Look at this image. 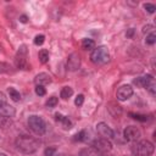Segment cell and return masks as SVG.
I'll list each match as a JSON object with an SVG mask.
<instances>
[{
  "label": "cell",
  "mask_w": 156,
  "mask_h": 156,
  "mask_svg": "<svg viewBox=\"0 0 156 156\" xmlns=\"http://www.w3.org/2000/svg\"><path fill=\"white\" fill-rule=\"evenodd\" d=\"M15 144H16V149L20 152L24 154V155L34 154L39 149V141H38V139H35V138H33L30 135H26V134L18 135L17 139H16V141H15Z\"/></svg>",
  "instance_id": "1"
},
{
  "label": "cell",
  "mask_w": 156,
  "mask_h": 156,
  "mask_svg": "<svg viewBox=\"0 0 156 156\" xmlns=\"http://www.w3.org/2000/svg\"><path fill=\"white\" fill-rule=\"evenodd\" d=\"M133 156H151L155 151V146L149 140H138L130 146Z\"/></svg>",
  "instance_id": "2"
},
{
  "label": "cell",
  "mask_w": 156,
  "mask_h": 156,
  "mask_svg": "<svg viewBox=\"0 0 156 156\" xmlns=\"http://www.w3.org/2000/svg\"><path fill=\"white\" fill-rule=\"evenodd\" d=\"M90 60L95 65H106L110 61V52L108 49L104 45L95 48L90 54Z\"/></svg>",
  "instance_id": "3"
},
{
  "label": "cell",
  "mask_w": 156,
  "mask_h": 156,
  "mask_svg": "<svg viewBox=\"0 0 156 156\" xmlns=\"http://www.w3.org/2000/svg\"><path fill=\"white\" fill-rule=\"evenodd\" d=\"M27 123H28L29 129L38 135H43L46 132V123L40 116H37V115L29 116Z\"/></svg>",
  "instance_id": "4"
},
{
  "label": "cell",
  "mask_w": 156,
  "mask_h": 156,
  "mask_svg": "<svg viewBox=\"0 0 156 156\" xmlns=\"http://www.w3.org/2000/svg\"><path fill=\"white\" fill-rule=\"evenodd\" d=\"M134 84H136L140 88L147 89L151 95H155V93H156V83H155L154 77L150 76V74L138 77L136 79H134Z\"/></svg>",
  "instance_id": "5"
},
{
  "label": "cell",
  "mask_w": 156,
  "mask_h": 156,
  "mask_svg": "<svg viewBox=\"0 0 156 156\" xmlns=\"http://www.w3.org/2000/svg\"><path fill=\"white\" fill-rule=\"evenodd\" d=\"M15 62H16V67L20 68V69L27 68L28 65H27V46L26 45H22L20 48V50L17 51Z\"/></svg>",
  "instance_id": "6"
},
{
  "label": "cell",
  "mask_w": 156,
  "mask_h": 156,
  "mask_svg": "<svg viewBox=\"0 0 156 156\" xmlns=\"http://www.w3.org/2000/svg\"><path fill=\"white\" fill-rule=\"evenodd\" d=\"M123 135H124V139L127 141H138L141 136V133H140V129L135 126H129L124 129L123 132Z\"/></svg>",
  "instance_id": "7"
},
{
  "label": "cell",
  "mask_w": 156,
  "mask_h": 156,
  "mask_svg": "<svg viewBox=\"0 0 156 156\" xmlns=\"http://www.w3.org/2000/svg\"><path fill=\"white\" fill-rule=\"evenodd\" d=\"M93 147H95L96 150H99L100 152L105 154L107 151H110L112 149V144L108 141V139H104V138H100V139H96L93 141L91 144Z\"/></svg>",
  "instance_id": "8"
},
{
  "label": "cell",
  "mask_w": 156,
  "mask_h": 156,
  "mask_svg": "<svg viewBox=\"0 0 156 156\" xmlns=\"http://www.w3.org/2000/svg\"><path fill=\"white\" fill-rule=\"evenodd\" d=\"M96 132H98V134H99L101 138H104V139H111V138H113V135H115L113 130H112L106 123H104V122H100V123L96 124Z\"/></svg>",
  "instance_id": "9"
},
{
  "label": "cell",
  "mask_w": 156,
  "mask_h": 156,
  "mask_svg": "<svg viewBox=\"0 0 156 156\" xmlns=\"http://www.w3.org/2000/svg\"><path fill=\"white\" fill-rule=\"evenodd\" d=\"M133 95V88L130 85H121L118 89H117V93H116V96L118 100L121 101H124V100H128L130 96Z\"/></svg>",
  "instance_id": "10"
},
{
  "label": "cell",
  "mask_w": 156,
  "mask_h": 156,
  "mask_svg": "<svg viewBox=\"0 0 156 156\" xmlns=\"http://www.w3.org/2000/svg\"><path fill=\"white\" fill-rule=\"evenodd\" d=\"M80 66V57L78 54L73 52L68 56V60H67V68L69 71H77Z\"/></svg>",
  "instance_id": "11"
},
{
  "label": "cell",
  "mask_w": 156,
  "mask_h": 156,
  "mask_svg": "<svg viewBox=\"0 0 156 156\" xmlns=\"http://www.w3.org/2000/svg\"><path fill=\"white\" fill-rule=\"evenodd\" d=\"M16 115V110L13 106L9 105L7 102L0 104V116L1 117H13Z\"/></svg>",
  "instance_id": "12"
},
{
  "label": "cell",
  "mask_w": 156,
  "mask_h": 156,
  "mask_svg": "<svg viewBox=\"0 0 156 156\" xmlns=\"http://www.w3.org/2000/svg\"><path fill=\"white\" fill-rule=\"evenodd\" d=\"M34 82H35L37 85L44 87V85L51 83V77H50L49 74H46V73H39V74L34 78Z\"/></svg>",
  "instance_id": "13"
},
{
  "label": "cell",
  "mask_w": 156,
  "mask_h": 156,
  "mask_svg": "<svg viewBox=\"0 0 156 156\" xmlns=\"http://www.w3.org/2000/svg\"><path fill=\"white\" fill-rule=\"evenodd\" d=\"M55 119L61 123L63 129H71L72 128V122L68 119V117H66V116H63L61 113H55Z\"/></svg>",
  "instance_id": "14"
},
{
  "label": "cell",
  "mask_w": 156,
  "mask_h": 156,
  "mask_svg": "<svg viewBox=\"0 0 156 156\" xmlns=\"http://www.w3.org/2000/svg\"><path fill=\"white\" fill-rule=\"evenodd\" d=\"M80 156H105V154L100 152L93 146H89V147H84L80 150Z\"/></svg>",
  "instance_id": "15"
},
{
  "label": "cell",
  "mask_w": 156,
  "mask_h": 156,
  "mask_svg": "<svg viewBox=\"0 0 156 156\" xmlns=\"http://www.w3.org/2000/svg\"><path fill=\"white\" fill-rule=\"evenodd\" d=\"M82 48L84 50H94L95 49V43L93 39H89V38H84L82 40Z\"/></svg>",
  "instance_id": "16"
},
{
  "label": "cell",
  "mask_w": 156,
  "mask_h": 156,
  "mask_svg": "<svg viewBox=\"0 0 156 156\" xmlns=\"http://www.w3.org/2000/svg\"><path fill=\"white\" fill-rule=\"evenodd\" d=\"M72 94H73L72 88H69V87H63L62 90H61V93H60V96H61L63 100H67L68 98L72 96Z\"/></svg>",
  "instance_id": "17"
},
{
  "label": "cell",
  "mask_w": 156,
  "mask_h": 156,
  "mask_svg": "<svg viewBox=\"0 0 156 156\" xmlns=\"http://www.w3.org/2000/svg\"><path fill=\"white\" fill-rule=\"evenodd\" d=\"M7 91H9V94H10V98H11L13 101H20V100H21V94H20L15 88L10 87V88L7 89Z\"/></svg>",
  "instance_id": "18"
},
{
  "label": "cell",
  "mask_w": 156,
  "mask_h": 156,
  "mask_svg": "<svg viewBox=\"0 0 156 156\" xmlns=\"http://www.w3.org/2000/svg\"><path fill=\"white\" fill-rule=\"evenodd\" d=\"M38 57H39V61H40L41 63H46V62L49 61V51L45 50V49L40 50L39 54H38Z\"/></svg>",
  "instance_id": "19"
},
{
  "label": "cell",
  "mask_w": 156,
  "mask_h": 156,
  "mask_svg": "<svg viewBox=\"0 0 156 156\" xmlns=\"http://www.w3.org/2000/svg\"><path fill=\"white\" fill-rule=\"evenodd\" d=\"M88 133H87V130H80V132H78L76 135H74V140L76 141H85V140H88Z\"/></svg>",
  "instance_id": "20"
},
{
  "label": "cell",
  "mask_w": 156,
  "mask_h": 156,
  "mask_svg": "<svg viewBox=\"0 0 156 156\" xmlns=\"http://www.w3.org/2000/svg\"><path fill=\"white\" fill-rule=\"evenodd\" d=\"M11 72V66L6 62H0V74L1 73H9Z\"/></svg>",
  "instance_id": "21"
},
{
  "label": "cell",
  "mask_w": 156,
  "mask_h": 156,
  "mask_svg": "<svg viewBox=\"0 0 156 156\" xmlns=\"http://www.w3.org/2000/svg\"><path fill=\"white\" fill-rule=\"evenodd\" d=\"M155 41H156V35H155V33L152 32V33H150V34L146 37L145 43H146V44H149V45H154V44H155Z\"/></svg>",
  "instance_id": "22"
},
{
  "label": "cell",
  "mask_w": 156,
  "mask_h": 156,
  "mask_svg": "<svg viewBox=\"0 0 156 156\" xmlns=\"http://www.w3.org/2000/svg\"><path fill=\"white\" fill-rule=\"evenodd\" d=\"M57 102H58L57 98H56V96H51V98L48 99V101H46V106H48V107H55V106L57 105Z\"/></svg>",
  "instance_id": "23"
},
{
  "label": "cell",
  "mask_w": 156,
  "mask_h": 156,
  "mask_svg": "<svg viewBox=\"0 0 156 156\" xmlns=\"http://www.w3.org/2000/svg\"><path fill=\"white\" fill-rule=\"evenodd\" d=\"M44 41H45V37H44L43 34L35 35V38H34V44H35V45H43Z\"/></svg>",
  "instance_id": "24"
},
{
  "label": "cell",
  "mask_w": 156,
  "mask_h": 156,
  "mask_svg": "<svg viewBox=\"0 0 156 156\" xmlns=\"http://www.w3.org/2000/svg\"><path fill=\"white\" fill-rule=\"evenodd\" d=\"M134 119H138V121H141V122H145V121H147V117L145 116V115H139V113H129Z\"/></svg>",
  "instance_id": "25"
},
{
  "label": "cell",
  "mask_w": 156,
  "mask_h": 156,
  "mask_svg": "<svg viewBox=\"0 0 156 156\" xmlns=\"http://www.w3.org/2000/svg\"><path fill=\"white\" fill-rule=\"evenodd\" d=\"M144 9H145V10H146L149 13H154V12H155V10H156L155 5H154V4H150V2L144 4Z\"/></svg>",
  "instance_id": "26"
},
{
  "label": "cell",
  "mask_w": 156,
  "mask_h": 156,
  "mask_svg": "<svg viewBox=\"0 0 156 156\" xmlns=\"http://www.w3.org/2000/svg\"><path fill=\"white\" fill-rule=\"evenodd\" d=\"M45 88L44 87H41V85H37L35 87V94L37 95H39V96H43V95H45Z\"/></svg>",
  "instance_id": "27"
},
{
  "label": "cell",
  "mask_w": 156,
  "mask_h": 156,
  "mask_svg": "<svg viewBox=\"0 0 156 156\" xmlns=\"http://www.w3.org/2000/svg\"><path fill=\"white\" fill-rule=\"evenodd\" d=\"M83 102H84V95L79 94V95L76 98V100H74V104H76L77 106H82V105H83Z\"/></svg>",
  "instance_id": "28"
},
{
  "label": "cell",
  "mask_w": 156,
  "mask_h": 156,
  "mask_svg": "<svg viewBox=\"0 0 156 156\" xmlns=\"http://www.w3.org/2000/svg\"><path fill=\"white\" fill-rule=\"evenodd\" d=\"M56 152V147H48L45 149V156H54V154Z\"/></svg>",
  "instance_id": "29"
},
{
  "label": "cell",
  "mask_w": 156,
  "mask_h": 156,
  "mask_svg": "<svg viewBox=\"0 0 156 156\" xmlns=\"http://www.w3.org/2000/svg\"><path fill=\"white\" fill-rule=\"evenodd\" d=\"M5 102H6V96L4 93L0 91V104H5Z\"/></svg>",
  "instance_id": "30"
},
{
  "label": "cell",
  "mask_w": 156,
  "mask_h": 156,
  "mask_svg": "<svg viewBox=\"0 0 156 156\" xmlns=\"http://www.w3.org/2000/svg\"><path fill=\"white\" fill-rule=\"evenodd\" d=\"M20 21H21L22 23H26V22H27V16H24V15H22V16L20 17Z\"/></svg>",
  "instance_id": "31"
},
{
  "label": "cell",
  "mask_w": 156,
  "mask_h": 156,
  "mask_svg": "<svg viewBox=\"0 0 156 156\" xmlns=\"http://www.w3.org/2000/svg\"><path fill=\"white\" fill-rule=\"evenodd\" d=\"M133 33H134V29H133V28H130V29L128 30V33H127V37H132V35H133Z\"/></svg>",
  "instance_id": "32"
},
{
  "label": "cell",
  "mask_w": 156,
  "mask_h": 156,
  "mask_svg": "<svg viewBox=\"0 0 156 156\" xmlns=\"http://www.w3.org/2000/svg\"><path fill=\"white\" fill-rule=\"evenodd\" d=\"M0 156H6V155L5 154H0Z\"/></svg>",
  "instance_id": "33"
},
{
  "label": "cell",
  "mask_w": 156,
  "mask_h": 156,
  "mask_svg": "<svg viewBox=\"0 0 156 156\" xmlns=\"http://www.w3.org/2000/svg\"><path fill=\"white\" fill-rule=\"evenodd\" d=\"M0 49H1V45H0Z\"/></svg>",
  "instance_id": "34"
}]
</instances>
